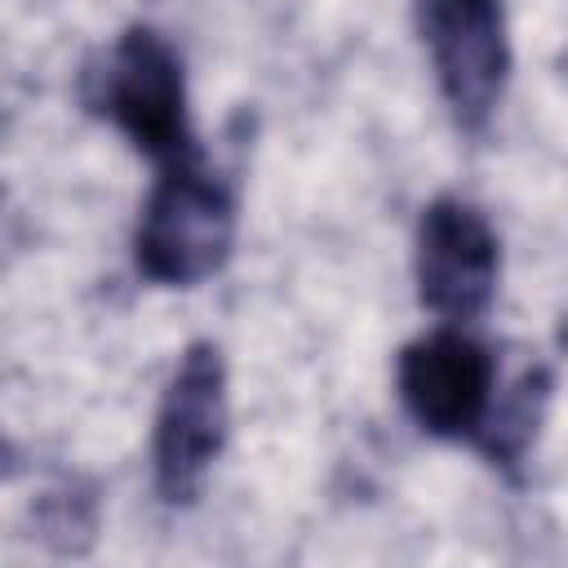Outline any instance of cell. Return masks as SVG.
<instances>
[{
	"label": "cell",
	"mask_w": 568,
	"mask_h": 568,
	"mask_svg": "<svg viewBox=\"0 0 568 568\" xmlns=\"http://www.w3.org/2000/svg\"><path fill=\"white\" fill-rule=\"evenodd\" d=\"M89 102L151 160L169 164V160L195 155L191 124H186L182 58L160 31L129 27L111 44L106 62L93 71Z\"/></svg>",
	"instance_id": "cell-2"
},
{
	"label": "cell",
	"mask_w": 568,
	"mask_h": 568,
	"mask_svg": "<svg viewBox=\"0 0 568 568\" xmlns=\"http://www.w3.org/2000/svg\"><path fill=\"white\" fill-rule=\"evenodd\" d=\"M413 271H417V297L430 315L453 324L479 320L497 293V271H501L497 231L475 204L457 195H439L422 209Z\"/></svg>",
	"instance_id": "cell-5"
},
{
	"label": "cell",
	"mask_w": 568,
	"mask_h": 568,
	"mask_svg": "<svg viewBox=\"0 0 568 568\" xmlns=\"http://www.w3.org/2000/svg\"><path fill=\"white\" fill-rule=\"evenodd\" d=\"M40 537L53 546V550H62V555H71V550H84V541L93 537V497H75V493H49L44 501H40Z\"/></svg>",
	"instance_id": "cell-7"
},
{
	"label": "cell",
	"mask_w": 568,
	"mask_h": 568,
	"mask_svg": "<svg viewBox=\"0 0 568 568\" xmlns=\"http://www.w3.org/2000/svg\"><path fill=\"white\" fill-rule=\"evenodd\" d=\"M226 359L213 342H191L160 395L151 462L155 493L169 506H191L226 448Z\"/></svg>",
	"instance_id": "cell-3"
},
{
	"label": "cell",
	"mask_w": 568,
	"mask_h": 568,
	"mask_svg": "<svg viewBox=\"0 0 568 568\" xmlns=\"http://www.w3.org/2000/svg\"><path fill=\"white\" fill-rule=\"evenodd\" d=\"M231 248L235 195L200 164V155L169 160L133 231L138 271L160 288H191L217 275Z\"/></svg>",
	"instance_id": "cell-1"
},
{
	"label": "cell",
	"mask_w": 568,
	"mask_h": 568,
	"mask_svg": "<svg viewBox=\"0 0 568 568\" xmlns=\"http://www.w3.org/2000/svg\"><path fill=\"white\" fill-rule=\"evenodd\" d=\"M18 470V453H13V444L0 435V479H9Z\"/></svg>",
	"instance_id": "cell-8"
},
{
	"label": "cell",
	"mask_w": 568,
	"mask_h": 568,
	"mask_svg": "<svg viewBox=\"0 0 568 568\" xmlns=\"http://www.w3.org/2000/svg\"><path fill=\"white\" fill-rule=\"evenodd\" d=\"M417 31L453 120L479 133L510 80L501 0H417Z\"/></svg>",
	"instance_id": "cell-4"
},
{
	"label": "cell",
	"mask_w": 568,
	"mask_h": 568,
	"mask_svg": "<svg viewBox=\"0 0 568 568\" xmlns=\"http://www.w3.org/2000/svg\"><path fill=\"white\" fill-rule=\"evenodd\" d=\"M399 399L439 439H479L493 417V355L462 328H435L399 351Z\"/></svg>",
	"instance_id": "cell-6"
}]
</instances>
